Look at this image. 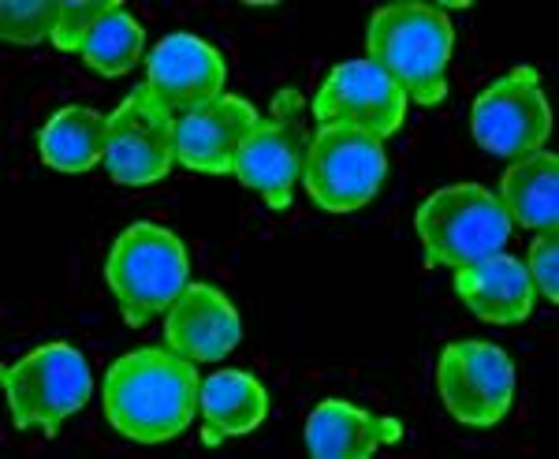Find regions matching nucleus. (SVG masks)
<instances>
[{"label": "nucleus", "mask_w": 559, "mask_h": 459, "mask_svg": "<svg viewBox=\"0 0 559 459\" xmlns=\"http://www.w3.org/2000/svg\"><path fill=\"white\" fill-rule=\"evenodd\" d=\"M511 221L503 202L492 191L477 184H455L444 191H432L418 205V239L426 247L432 266L463 269L481 262L489 255H500L503 243L511 239Z\"/></svg>", "instance_id": "20e7f679"}, {"label": "nucleus", "mask_w": 559, "mask_h": 459, "mask_svg": "<svg viewBox=\"0 0 559 459\" xmlns=\"http://www.w3.org/2000/svg\"><path fill=\"white\" fill-rule=\"evenodd\" d=\"M15 429H41L57 437L64 419L79 415L94 392L90 363L75 344H41L0 370Z\"/></svg>", "instance_id": "39448f33"}, {"label": "nucleus", "mask_w": 559, "mask_h": 459, "mask_svg": "<svg viewBox=\"0 0 559 459\" xmlns=\"http://www.w3.org/2000/svg\"><path fill=\"white\" fill-rule=\"evenodd\" d=\"M242 340L239 310L213 284H187L168 306L165 344L191 363H221Z\"/></svg>", "instance_id": "4468645a"}, {"label": "nucleus", "mask_w": 559, "mask_h": 459, "mask_svg": "<svg viewBox=\"0 0 559 459\" xmlns=\"http://www.w3.org/2000/svg\"><path fill=\"white\" fill-rule=\"evenodd\" d=\"M38 153L52 173H90L94 165H102L108 153V116L83 109V105L57 109L38 131Z\"/></svg>", "instance_id": "a211bd4d"}, {"label": "nucleus", "mask_w": 559, "mask_h": 459, "mask_svg": "<svg viewBox=\"0 0 559 459\" xmlns=\"http://www.w3.org/2000/svg\"><path fill=\"white\" fill-rule=\"evenodd\" d=\"M198 415H202V440L216 448L228 437H242L258 429L269 415V392L258 377L242 370H221L202 377L198 389Z\"/></svg>", "instance_id": "f3484780"}, {"label": "nucleus", "mask_w": 559, "mask_h": 459, "mask_svg": "<svg viewBox=\"0 0 559 459\" xmlns=\"http://www.w3.org/2000/svg\"><path fill=\"white\" fill-rule=\"evenodd\" d=\"M60 8L64 0H8L0 8V34L12 45H41L45 38L52 42Z\"/></svg>", "instance_id": "412c9836"}, {"label": "nucleus", "mask_w": 559, "mask_h": 459, "mask_svg": "<svg viewBox=\"0 0 559 459\" xmlns=\"http://www.w3.org/2000/svg\"><path fill=\"white\" fill-rule=\"evenodd\" d=\"M112 8H116V0H64L52 45H57L60 52H79V45L94 31V23L105 20Z\"/></svg>", "instance_id": "4be33fe9"}, {"label": "nucleus", "mask_w": 559, "mask_h": 459, "mask_svg": "<svg viewBox=\"0 0 559 459\" xmlns=\"http://www.w3.org/2000/svg\"><path fill=\"white\" fill-rule=\"evenodd\" d=\"M176 161V116L142 83L108 116L105 168L116 184L146 187L168 176Z\"/></svg>", "instance_id": "1a4fd4ad"}, {"label": "nucleus", "mask_w": 559, "mask_h": 459, "mask_svg": "<svg viewBox=\"0 0 559 459\" xmlns=\"http://www.w3.org/2000/svg\"><path fill=\"white\" fill-rule=\"evenodd\" d=\"M455 31L437 4L400 0L373 12L366 34L369 60L392 75V83L418 105H440L448 97L444 71L452 60Z\"/></svg>", "instance_id": "f03ea898"}, {"label": "nucleus", "mask_w": 559, "mask_h": 459, "mask_svg": "<svg viewBox=\"0 0 559 459\" xmlns=\"http://www.w3.org/2000/svg\"><path fill=\"white\" fill-rule=\"evenodd\" d=\"M310 113L321 128L340 123V128L366 131L373 139H388L400 131L403 116H407V94L373 60H347L329 71Z\"/></svg>", "instance_id": "9b49d317"}, {"label": "nucleus", "mask_w": 559, "mask_h": 459, "mask_svg": "<svg viewBox=\"0 0 559 459\" xmlns=\"http://www.w3.org/2000/svg\"><path fill=\"white\" fill-rule=\"evenodd\" d=\"M455 292L481 321L519 326L534 310L537 287L530 281L526 262L511 255H489L481 262L455 269Z\"/></svg>", "instance_id": "dca6fc26"}, {"label": "nucleus", "mask_w": 559, "mask_h": 459, "mask_svg": "<svg viewBox=\"0 0 559 459\" xmlns=\"http://www.w3.org/2000/svg\"><path fill=\"white\" fill-rule=\"evenodd\" d=\"M530 281L548 303H559V232H540L530 247V262H526Z\"/></svg>", "instance_id": "5701e85b"}, {"label": "nucleus", "mask_w": 559, "mask_h": 459, "mask_svg": "<svg viewBox=\"0 0 559 459\" xmlns=\"http://www.w3.org/2000/svg\"><path fill=\"white\" fill-rule=\"evenodd\" d=\"M388 157L381 139L340 123H324L306 153V191L324 213H355L381 191Z\"/></svg>", "instance_id": "423d86ee"}, {"label": "nucleus", "mask_w": 559, "mask_h": 459, "mask_svg": "<svg viewBox=\"0 0 559 459\" xmlns=\"http://www.w3.org/2000/svg\"><path fill=\"white\" fill-rule=\"evenodd\" d=\"M500 202L511 221L534 232L559 228V157L534 150L519 157L500 179Z\"/></svg>", "instance_id": "6ab92c4d"}, {"label": "nucleus", "mask_w": 559, "mask_h": 459, "mask_svg": "<svg viewBox=\"0 0 559 459\" xmlns=\"http://www.w3.org/2000/svg\"><path fill=\"white\" fill-rule=\"evenodd\" d=\"M258 123L254 105L236 94H221L176 120V161L202 176H236V157Z\"/></svg>", "instance_id": "f8f14e48"}, {"label": "nucleus", "mask_w": 559, "mask_h": 459, "mask_svg": "<svg viewBox=\"0 0 559 459\" xmlns=\"http://www.w3.org/2000/svg\"><path fill=\"white\" fill-rule=\"evenodd\" d=\"M471 131L477 146L496 157H526L552 134V109L540 94L537 68H515L496 79L471 109Z\"/></svg>", "instance_id": "9d476101"}, {"label": "nucleus", "mask_w": 559, "mask_h": 459, "mask_svg": "<svg viewBox=\"0 0 559 459\" xmlns=\"http://www.w3.org/2000/svg\"><path fill=\"white\" fill-rule=\"evenodd\" d=\"M437 389L459 422L496 426L515 400V366L496 344L455 340L437 358Z\"/></svg>", "instance_id": "0eeeda50"}, {"label": "nucleus", "mask_w": 559, "mask_h": 459, "mask_svg": "<svg viewBox=\"0 0 559 459\" xmlns=\"http://www.w3.org/2000/svg\"><path fill=\"white\" fill-rule=\"evenodd\" d=\"M142 45H146L142 23L128 12V4L116 0L112 12H108L105 20H97L94 31L79 45V57L86 60L90 71H97V75H105V79H116V75H128V71L139 64Z\"/></svg>", "instance_id": "aec40b11"}, {"label": "nucleus", "mask_w": 559, "mask_h": 459, "mask_svg": "<svg viewBox=\"0 0 559 459\" xmlns=\"http://www.w3.org/2000/svg\"><path fill=\"white\" fill-rule=\"evenodd\" d=\"M403 426L347 400H324L306 419V452L313 459H369L377 448L400 445Z\"/></svg>", "instance_id": "2eb2a0df"}, {"label": "nucleus", "mask_w": 559, "mask_h": 459, "mask_svg": "<svg viewBox=\"0 0 559 459\" xmlns=\"http://www.w3.org/2000/svg\"><path fill=\"white\" fill-rule=\"evenodd\" d=\"M120 314L131 329L150 326L187 287V247L176 232L153 221H134L116 236L105 262Z\"/></svg>", "instance_id": "7ed1b4c3"}, {"label": "nucleus", "mask_w": 559, "mask_h": 459, "mask_svg": "<svg viewBox=\"0 0 559 459\" xmlns=\"http://www.w3.org/2000/svg\"><path fill=\"white\" fill-rule=\"evenodd\" d=\"M198 363L176 351L139 348L105 374V415L116 434L139 445L176 440L198 415Z\"/></svg>", "instance_id": "f257e3e1"}, {"label": "nucleus", "mask_w": 559, "mask_h": 459, "mask_svg": "<svg viewBox=\"0 0 559 459\" xmlns=\"http://www.w3.org/2000/svg\"><path fill=\"white\" fill-rule=\"evenodd\" d=\"M302 109H306V102L299 90H280L273 97L276 120L258 123L236 157L239 184L258 191L273 210H287V205H292L295 179H299L306 168L310 134L302 128Z\"/></svg>", "instance_id": "6e6552de"}, {"label": "nucleus", "mask_w": 559, "mask_h": 459, "mask_svg": "<svg viewBox=\"0 0 559 459\" xmlns=\"http://www.w3.org/2000/svg\"><path fill=\"white\" fill-rule=\"evenodd\" d=\"M224 79H228L224 57L194 34H168L150 52L146 86L173 116H187L216 102L224 94Z\"/></svg>", "instance_id": "ddd939ff"}]
</instances>
